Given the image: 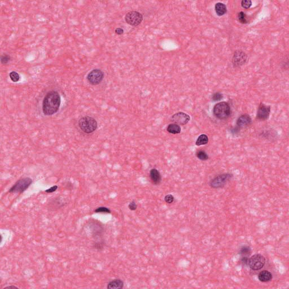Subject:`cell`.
Returning <instances> with one entry per match:
<instances>
[{"instance_id": "cell-1", "label": "cell", "mask_w": 289, "mask_h": 289, "mask_svg": "<svg viewBox=\"0 0 289 289\" xmlns=\"http://www.w3.org/2000/svg\"><path fill=\"white\" fill-rule=\"evenodd\" d=\"M60 105V97L56 91L46 94L42 102V111L45 115H52L58 111Z\"/></svg>"}, {"instance_id": "cell-2", "label": "cell", "mask_w": 289, "mask_h": 289, "mask_svg": "<svg viewBox=\"0 0 289 289\" xmlns=\"http://www.w3.org/2000/svg\"><path fill=\"white\" fill-rule=\"evenodd\" d=\"M78 126L83 132L89 134L97 130V122L93 117L86 116L79 120Z\"/></svg>"}, {"instance_id": "cell-3", "label": "cell", "mask_w": 289, "mask_h": 289, "mask_svg": "<svg viewBox=\"0 0 289 289\" xmlns=\"http://www.w3.org/2000/svg\"><path fill=\"white\" fill-rule=\"evenodd\" d=\"M213 112L215 117L224 120L228 118L230 115V107L226 102H221L216 104L213 108Z\"/></svg>"}, {"instance_id": "cell-4", "label": "cell", "mask_w": 289, "mask_h": 289, "mask_svg": "<svg viewBox=\"0 0 289 289\" xmlns=\"http://www.w3.org/2000/svg\"><path fill=\"white\" fill-rule=\"evenodd\" d=\"M32 183V180L30 178H21L15 183L10 189L9 192L12 193H21L24 192Z\"/></svg>"}, {"instance_id": "cell-5", "label": "cell", "mask_w": 289, "mask_h": 289, "mask_svg": "<svg viewBox=\"0 0 289 289\" xmlns=\"http://www.w3.org/2000/svg\"><path fill=\"white\" fill-rule=\"evenodd\" d=\"M265 264L264 256L261 254L257 253L251 256L248 260L247 265L253 271H258L261 269Z\"/></svg>"}, {"instance_id": "cell-6", "label": "cell", "mask_w": 289, "mask_h": 289, "mask_svg": "<svg viewBox=\"0 0 289 289\" xmlns=\"http://www.w3.org/2000/svg\"><path fill=\"white\" fill-rule=\"evenodd\" d=\"M232 178L233 175L230 173H224L219 175L210 181V185L214 189L220 188L224 187Z\"/></svg>"}, {"instance_id": "cell-7", "label": "cell", "mask_w": 289, "mask_h": 289, "mask_svg": "<svg viewBox=\"0 0 289 289\" xmlns=\"http://www.w3.org/2000/svg\"><path fill=\"white\" fill-rule=\"evenodd\" d=\"M142 20L143 16L141 14L135 11L128 12L125 17V21L126 23L134 27H136L140 24Z\"/></svg>"}, {"instance_id": "cell-8", "label": "cell", "mask_w": 289, "mask_h": 289, "mask_svg": "<svg viewBox=\"0 0 289 289\" xmlns=\"http://www.w3.org/2000/svg\"><path fill=\"white\" fill-rule=\"evenodd\" d=\"M103 78V73L99 69H94L91 71L87 76L88 81L93 85L99 84L102 81Z\"/></svg>"}, {"instance_id": "cell-9", "label": "cell", "mask_w": 289, "mask_h": 289, "mask_svg": "<svg viewBox=\"0 0 289 289\" xmlns=\"http://www.w3.org/2000/svg\"><path fill=\"white\" fill-rule=\"evenodd\" d=\"M190 120V117L189 115L183 112H179L172 115L171 121L174 123L178 125H185Z\"/></svg>"}, {"instance_id": "cell-10", "label": "cell", "mask_w": 289, "mask_h": 289, "mask_svg": "<svg viewBox=\"0 0 289 289\" xmlns=\"http://www.w3.org/2000/svg\"><path fill=\"white\" fill-rule=\"evenodd\" d=\"M271 112V107L261 103L259 105L257 112L256 117L260 121H265L268 119Z\"/></svg>"}, {"instance_id": "cell-11", "label": "cell", "mask_w": 289, "mask_h": 289, "mask_svg": "<svg viewBox=\"0 0 289 289\" xmlns=\"http://www.w3.org/2000/svg\"><path fill=\"white\" fill-rule=\"evenodd\" d=\"M247 55L242 50L235 51L233 57V64L235 67L241 66L246 62Z\"/></svg>"}, {"instance_id": "cell-12", "label": "cell", "mask_w": 289, "mask_h": 289, "mask_svg": "<svg viewBox=\"0 0 289 289\" xmlns=\"http://www.w3.org/2000/svg\"><path fill=\"white\" fill-rule=\"evenodd\" d=\"M252 123V119L250 115L244 114L239 117L237 121V126L239 128H244L249 126Z\"/></svg>"}, {"instance_id": "cell-13", "label": "cell", "mask_w": 289, "mask_h": 289, "mask_svg": "<svg viewBox=\"0 0 289 289\" xmlns=\"http://www.w3.org/2000/svg\"><path fill=\"white\" fill-rule=\"evenodd\" d=\"M151 181L154 185H159L162 181V176L159 171L156 168H152L149 173Z\"/></svg>"}, {"instance_id": "cell-14", "label": "cell", "mask_w": 289, "mask_h": 289, "mask_svg": "<svg viewBox=\"0 0 289 289\" xmlns=\"http://www.w3.org/2000/svg\"><path fill=\"white\" fill-rule=\"evenodd\" d=\"M124 286V283L123 281L117 278L109 282L107 285L106 288L108 289H121L123 288Z\"/></svg>"}, {"instance_id": "cell-15", "label": "cell", "mask_w": 289, "mask_h": 289, "mask_svg": "<svg viewBox=\"0 0 289 289\" xmlns=\"http://www.w3.org/2000/svg\"><path fill=\"white\" fill-rule=\"evenodd\" d=\"M273 276L270 272L263 271L260 272L258 274V279L262 282H267L272 280Z\"/></svg>"}, {"instance_id": "cell-16", "label": "cell", "mask_w": 289, "mask_h": 289, "mask_svg": "<svg viewBox=\"0 0 289 289\" xmlns=\"http://www.w3.org/2000/svg\"><path fill=\"white\" fill-rule=\"evenodd\" d=\"M167 130L168 132L173 135H176V134H179L181 131V128L179 125L177 124L172 123L169 124L167 128Z\"/></svg>"}, {"instance_id": "cell-17", "label": "cell", "mask_w": 289, "mask_h": 289, "mask_svg": "<svg viewBox=\"0 0 289 289\" xmlns=\"http://www.w3.org/2000/svg\"><path fill=\"white\" fill-rule=\"evenodd\" d=\"M215 11L216 12L217 15L219 16H223L226 14L227 12L226 6L225 4L221 2H218L215 5Z\"/></svg>"}, {"instance_id": "cell-18", "label": "cell", "mask_w": 289, "mask_h": 289, "mask_svg": "<svg viewBox=\"0 0 289 289\" xmlns=\"http://www.w3.org/2000/svg\"><path fill=\"white\" fill-rule=\"evenodd\" d=\"M208 142V137L207 135L205 134H202L198 137V139L196 141V144L197 146H201V145L207 144Z\"/></svg>"}, {"instance_id": "cell-19", "label": "cell", "mask_w": 289, "mask_h": 289, "mask_svg": "<svg viewBox=\"0 0 289 289\" xmlns=\"http://www.w3.org/2000/svg\"><path fill=\"white\" fill-rule=\"evenodd\" d=\"M251 250L250 247L248 246H243L241 247V250H240V254L242 256L248 257L251 254Z\"/></svg>"}, {"instance_id": "cell-20", "label": "cell", "mask_w": 289, "mask_h": 289, "mask_svg": "<svg viewBox=\"0 0 289 289\" xmlns=\"http://www.w3.org/2000/svg\"><path fill=\"white\" fill-rule=\"evenodd\" d=\"M196 155L199 159L203 161L207 160L208 159V155L204 151H199L196 154Z\"/></svg>"}, {"instance_id": "cell-21", "label": "cell", "mask_w": 289, "mask_h": 289, "mask_svg": "<svg viewBox=\"0 0 289 289\" xmlns=\"http://www.w3.org/2000/svg\"><path fill=\"white\" fill-rule=\"evenodd\" d=\"M94 212L96 213H105V214H111V211L106 207L104 206H101L97 208L96 209L94 210Z\"/></svg>"}, {"instance_id": "cell-22", "label": "cell", "mask_w": 289, "mask_h": 289, "mask_svg": "<svg viewBox=\"0 0 289 289\" xmlns=\"http://www.w3.org/2000/svg\"><path fill=\"white\" fill-rule=\"evenodd\" d=\"M238 18L239 21H240L241 23H242V24H246V23H247L248 21H247L246 15L245 14L244 12H239L238 13Z\"/></svg>"}, {"instance_id": "cell-23", "label": "cell", "mask_w": 289, "mask_h": 289, "mask_svg": "<svg viewBox=\"0 0 289 289\" xmlns=\"http://www.w3.org/2000/svg\"><path fill=\"white\" fill-rule=\"evenodd\" d=\"M10 78L13 82H17L19 80V75L17 72L12 71L10 73Z\"/></svg>"}, {"instance_id": "cell-24", "label": "cell", "mask_w": 289, "mask_h": 289, "mask_svg": "<svg viewBox=\"0 0 289 289\" xmlns=\"http://www.w3.org/2000/svg\"><path fill=\"white\" fill-rule=\"evenodd\" d=\"M252 5V2L250 0H243L241 2V5L244 9H247L250 8Z\"/></svg>"}, {"instance_id": "cell-25", "label": "cell", "mask_w": 289, "mask_h": 289, "mask_svg": "<svg viewBox=\"0 0 289 289\" xmlns=\"http://www.w3.org/2000/svg\"><path fill=\"white\" fill-rule=\"evenodd\" d=\"M174 200H175V198L171 194H168V195L165 196V197H164L165 202L167 203H168V204L172 203L173 202H174Z\"/></svg>"}, {"instance_id": "cell-26", "label": "cell", "mask_w": 289, "mask_h": 289, "mask_svg": "<svg viewBox=\"0 0 289 289\" xmlns=\"http://www.w3.org/2000/svg\"><path fill=\"white\" fill-rule=\"evenodd\" d=\"M128 208L131 211H135L137 208V205L135 201H133L128 205Z\"/></svg>"}, {"instance_id": "cell-27", "label": "cell", "mask_w": 289, "mask_h": 289, "mask_svg": "<svg viewBox=\"0 0 289 289\" xmlns=\"http://www.w3.org/2000/svg\"><path fill=\"white\" fill-rule=\"evenodd\" d=\"M223 98V94L220 93H216L214 94V95L212 96V99L215 101H219L220 99H222Z\"/></svg>"}, {"instance_id": "cell-28", "label": "cell", "mask_w": 289, "mask_h": 289, "mask_svg": "<svg viewBox=\"0 0 289 289\" xmlns=\"http://www.w3.org/2000/svg\"><path fill=\"white\" fill-rule=\"evenodd\" d=\"M10 59V57H9V55H3V56L1 57V63H2V64H6L9 62Z\"/></svg>"}, {"instance_id": "cell-29", "label": "cell", "mask_w": 289, "mask_h": 289, "mask_svg": "<svg viewBox=\"0 0 289 289\" xmlns=\"http://www.w3.org/2000/svg\"><path fill=\"white\" fill-rule=\"evenodd\" d=\"M58 189V186L57 185H54V186H53V187H50L49 189H48L47 190H45V192L46 193H53L54 192H55Z\"/></svg>"}, {"instance_id": "cell-30", "label": "cell", "mask_w": 289, "mask_h": 289, "mask_svg": "<svg viewBox=\"0 0 289 289\" xmlns=\"http://www.w3.org/2000/svg\"><path fill=\"white\" fill-rule=\"evenodd\" d=\"M94 247L97 250H101L103 248V243L102 242H98L94 244Z\"/></svg>"}, {"instance_id": "cell-31", "label": "cell", "mask_w": 289, "mask_h": 289, "mask_svg": "<svg viewBox=\"0 0 289 289\" xmlns=\"http://www.w3.org/2000/svg\"><path fill=\"white\" fill-rule=\"evenodd\" d=\"M248 260H249V258H248V257H246V256H242V258H241V263H242L243 265H247Z\"/></svg>"}, {"instance_id": "cell-32", "label": "cell", "mask_w": 289, "mask_h": 289, "mask_svg": "<svg viewBox=\"0 0 289 289\" xmlns=\"http://www.w3.org/2000/svg\"><path fill=\"white\" fill-rule=\"evenodd\" d=\"M115 33L118 35H121L124 33V30L121 28H117L115 30Z\"/></svg>"}, {"instance_id": "cell-33", "label": "cell", "mask_w": 289, "mask_h": 289, "mask_svg": "<svg viewBox=\"0 0 289 289\" xmlns=\"http://www.w3.org/2000/svg\"><path fill=\"white\" fill-rule=\"evenodd\" d=\"M19 289L18 287L15 286H6V287H3L2 289Z\"/></svg>"}, {"instance_id": "cell-34", "label": "cell", "mask_w": 289, "mask_h": 289, "mask_svg": "<svg viewBox=\"0 0 289 289\" xmlns=\"http://www.w3.org/2000/svg\"><path fill=\"white\" fill-rule=\"evenodd\" d=\"M2 239H3V238H2V235H1V243H2Z\"/></svg>"}]
</instances>
